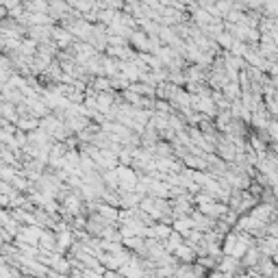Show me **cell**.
<instances>
[{
	"label": "cell",
	"instance_id": "1",
	"mask_svg": "<svg viewBox=\"0 0 278 278\" xmlns=\"http://www.w3.org/2000/svg\"><path fill=\"white\" fill-rule=\"evenodd\" d=\"M265 133L269 137V142H278V120H269Z\"/></svg>",
	"mask_w": 278,
	"mask_h": 278
},
{
	"label": "cell",
	"instance_id": "2",
	"mask_svg": "<svg viewBox=\"0 0 278 278\" xmlns=\"http://www.w3.org/2000/svg\"><path fill=\"white\" fill-rule=\"evenodd\" d=\"M235 241H237V235H228L226 237V244H224V252L230 257V252H233V248H235Z\"/></svg>",
	"mask_w": 278,
	"mask_h": 278
},
{
	"label": "cell",
	"instance_id": "3",
	"mask_svg": "<svg viewBox=\"0 0 278 278\" xmlns=\"http://www.w3.org/2000/svg\"><path fill=\"white\" fill-rule=\"evenodd\" d=\"M150 235H155V237H167V235H170V228H167V226H157V228H150Z\"/></svg>",
	"mask_w": 278,
	"mask_h": 278
},
{
	"label": "cell",
	"instance_id": "4",
	"mask_svg": "<svg viewBox=\"0 0 278 278\" xmlns=\"http://www.w3.org/2000/svg\"><path fill=\"white\" fill-rule=\"evenodd\" d=\"M224 91L228 94L230 98H237L239 94H241V91H239V85H237V83H230V85H226V89H224Z\"/></svg>",
	"mask_w": 278,
	"mask_h": 278
},
{
	"label": "cell",
	"instance_id": "5",
	"mask_svg": "<svg viewBox=\"0 0 278 278\" xmlns=\"http://www.w3.org/2000/svg\"><path fill=\"white\" fill-rule=\"evenodd\" d=\"M189 226H194L192 219H180V222H176V226H174V228L180 230V233H185V230L189 228Z\"/></svg>",
	"mask_w": 278,
	"mask_h": 278
},
{
	"label": "cell",
	"instance_id": "6",
	"mask_svg": "<svg viewBox=\"0 0 278 278\" xmlns=\"http://www.w3.org/2000/svg\"><path fill=\"white\" fill-rule=\"evenodd\" d=\"M219 9H222V11H228V9H230V3H219Z\"/></svg>",
	"mask_w": 278,
	"mask_h": 278
},
{
	"label": "cell",
	"instance_id": "7",
	"mask_svg": "<svg viewBox=\"0 0 278 278\" xmlns=\"http://www.w3.org/2000/svg\"><path fill=\"white\" fill-rule=\"evenodd\" d=\"M276 207H278V194H276Z\"/></svg>",
	"mask_w": 278,
	"mask_h": 278
}]
</instances>
